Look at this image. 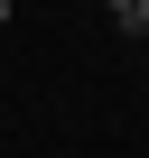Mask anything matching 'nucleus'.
Returning a JSON list of instances; mask_svg holds the SVG:
<instances>
[{"label": "nucleus", "mask_w": 149, "mask_h": 158, "mask_svg": "<svg viewBox=\"0 0 149 158\" xmlns=\"http://www.w3.org/2000/svg\"><path fill=\"white\" fill-rule=\"evenodd\" d=\"M121 28H140V37H149V0H130V10H121Z\"/></svg>", "instance_id": "1"}, {"label": "nucleus", "mask_w": 149, "mask_h": 158, "mask_svg": "<svg viewBox=\"0 0 149 158\" xmlns=\"http://www.w3.org/2000/svg\"><path fill=\"white\" fill-rule=\"evenodd\" d=\"M103 10H130V0H103Z\"/></svg>", "instance_id": "3"}, {"label": "nucleus", "mask_w": 149, "mask_h": 158, "mask_svg": "<svg viewBox=\"0 0 149 158\" xmlns=\"http://www.w3.org/2000/svg\"><path fill=\"white\" fill-rule=\"evenodd\" d=\"M0 28H10V0H0Z\"/></svg>", "instance_id": "2"}]
</instances>
